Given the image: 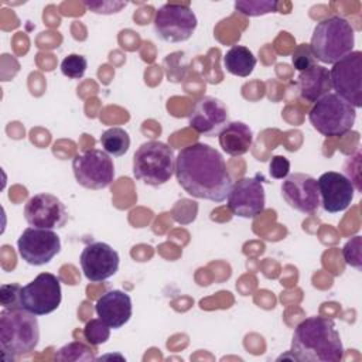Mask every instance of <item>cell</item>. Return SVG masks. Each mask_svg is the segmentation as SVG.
<instances>
[{"mask_svg": "<svg viewBox=\"0 0 362 362\" xmlns=\"http://www.w3.org/2000/svg\"><path fill=\"white\" fill-rule=\"evenodd\" d=\"M174 174L188 195L212 202L225 201L232 187L222 154L204 143H194L180 150Z\"/></svg>", "mask_w": 362, "mask_h": 362, "instance_id": "cell-1", "label": "cell"}, {"mask_svg": "<svg viewBox=\"0 0 362 362\" xmlns=\"http://www.w3.org/2000/svg\"><path fill=\"white\" fill-rule=\"evenodd\" d=\"M290 352L301 362H339L344 346L335 322L327 317H308L297 324Z\"/></svg>", "mask_w": 362, "mask_h": 362, "instance_id": "cell-2", "label": "cell"}, {"mask_svg": "<svg viewBox=\"0 0 362 362\" xmlns=\"http://www.w3.org/2000/svg\"><path fill=\"white\" fill-rule=\"evenodd\" d=\"M40 341L37 315L21 308H4L0 313V348L3 359L31 354Z\"/></svg>", "mask_w": 362, "mask_h": 362, "instance_id": "cell-3", "label": "cell"}, {"mask_svg": "<svg viewBox=\"0 0 362 362\" xmlns=\"http://www.w3.org/2000/svg\"><path fill=\"white\" fill-rule=\"evenodd\" d=\"M355 31L348 20L332 16L321 20L311 35L310 48L314 58L322 64H335L352 52Z\"/></svg>", "mask_w": 362, "mask_h": 362, "instance_id": "cell-4", "label": "cell"}, {"mask_svg": "<svg viewBox=\"0 0 362 362\" xmlns=\"http://www.w3.org/2000/svg\"><path fill=\"white\" fill-rule=\"evenodd\" d=\"M175 171L173 148L157 140L143 143L133 156V175L136 180L150 185H164Z\"/></svg>", "mask_w": 362, "mask_h": 362, "instance_id": "cell-5", "label": "cell"}, {"mask_svg": "<svg viewBox=\"0 0 362 362\" xmlns=\"http://www.w3.org/2000/svg\"><path fill=\"white\" fill-rule=\"evenodd\" d=\"M355 119V107L332 92L314 102L308 113L311 126L325 137L344 136L352 129Z\"/></svg>", "mask_w": 362, "mask_h": 362, "instance_id": "cell-6", "label": "cell"}, {"mask_svg": "<svg viewBox=\"0 0 362 362\" xmlns=\"http://www.w3.org/2000/svg\"><path fill=\"white\" fill-rule=\"evenodd\" d=\"M156 35L165 42H182L192 37L198 20L189 3H165L154 16Z\"/></svg>", "mask_w": 362, "mask_h": 362, "instance_id": "cell-7", "label": "cell"}, {"mask_svg": "<svg viewBox=\"0 0 362 362\" xmlns=\"http://www.w3.org/2000/svg\"><path fill=\"white\" fill-rule=\"evenodd\" d=\"M74 175L88 189L107 188L115 178V165L107 153L99 148L78 153L72 160Z\"/></svg>", "mask_w": 362, "mask_h": 362, "instance_id": "cell-8", "label": "cell"}, {"mask_svg": "<svg viewBox=\"0 0 362 362\" xmlns=\"http://www.w3.org/2000/svg\"><path fill=\"white\" fill-rule=\"evenodd\" d=\"M331 88L341 99L352 107L362 106V52L352 51L338 62L332 64L329 71Z\"/></svg>", "mask_w": 362, "mask_h": 362, "instance_id": "cell-9", "label": "cell"}, {"mask_svg": "<svg viewBox=\"0 0 362 362\" xmlns=\"http://www.w3.org/2000/svg\"><path fill=\"white\" fill-rule=\"evenodd\" d=\"M62 300L61 281L52 273H40L34 280L21 287V308L35 314L47 315L55 311Z\"/></svg>", "mask_w": 362, "mask_h": 362, "instance_id": "cell-10", "label": "cell"}, {"mask_svg": "<svg viewBox=\"0 0 362 362\" xmlns=\"http://www.w3.org/2000/svg\"><path fill=\"white\" fill-rule=\"evenodd\" d=\"M20 257L31 266H42L61 250V239L52 229L27 228L17 240Z\"/></svg>", "mask_w": 362, "mask_h": 362, "instance_id": "cell-11", "label": "cell"}, {"mask_svg": "<svg viewBox=\"0 0 362 362\" xmlns=\"http://www.w3.org/2000/svg\"><path fill=\"white\" fill-rule=\"evenodd\" d=\"M229 211L240 218H255L264 211L266 195L263 178L260 174L255 177H243L232 184L226 197Z\"/></svg>", "mask_w": 362, "mask_h": 362, "instance_id": "cell-12", "label": "cell"}, {"mask_svg": "<svg viewBox=\"0 0 362 362\" xmlns=\"http://www.w3.org/2000/svg\"><path fill=\"white\" fill-rule=\"evenodd\" d=\"M280 189L286 204L301 214H314L321 205L317 180L308 174H288L283 180Z\"/></svg>", "mask_w": 362, "mask_h": 362, "instance_id": "cell-13", "label": "cell"}, {"mask_svg": "<svg viewBox=\"0 0 362 362\" xmlns=\"http://www.w3.org/2000/svg\"><path fill=\"white\" fill-rule=\"evenodd\" d=\"M24 218L33 228H62L68 221V212L59 198L52 194L40 192L24 205Z\"/></svg>", "mask_w": 362, "mask_h": 362, "instance_id": "cell-14", "label": "cell"}, {"mask_svg": "<svg viewBox=\"0 0 362 362\" xmlns=\"http://www.w3.org/2000/svg\"><path fill=\"white\" fill-rule=\"evenodd\" d=\"M119 253L105 242H92L82 249L79 263L85 277L92 283H100L116 274Z\"/></svg>", "mask_w": 362, "mask_h": 362, "instance_id": "cell-15", "label": "cell"}, {"mask_svg": "<svg viewBox=\"0 0 362 362\" xmlns=\"http://www.w3.org/2000/svg\"><path fill=\"white\" fill-rule=\"evenodd\" d=\"M318 194H320V204L322 205L324 211L329 214H337L345 211L355 194V187L352 181L337 171H327L320 175L317 180Z\"/></svg>", "mask_w": 362, "mask_h": 362, "instance_id": "cell-16", "label": "cell"}, {"mask_svg": "<svg viewBox=\"0 0 362 362\" xmlns=\"http://www.w3.org/2000/svg\"><path fill=\"white\" fill-rule=\"evenodd\" d=\"M189 126L199 134L212 137L218 136L229 122L226 106L214 96H204L195 102L189 113Z\"/></svg>", "mask_w": 362, "mask_h": 362, "instance_id": "cell-17", "label": "cell"}, {"mask_svg": "<svg viewBox=\"0 0 362 362\" xmlns=\"http://www.w3.org/2000/svg\"><path fill=\"white\" fill-rule=\"evenodd\" d=\"M95 311L106 325L113 329H119L132 317V298L126 291L107 290L98 298Z\"/></svg>", "mask_w": 362, "mask_h": 362, "instance_id": "cell-18", "label": "cell"}, {"mask_svg": "<svg viewBox=\"0 0 362 362\" xmlns=\"http://www.w3.org/2000/svg\"><path fill=\"white\" fill-rule=\"evenodd\" d=\"M297 86L300 96L307 102H317L331 90V79L328 68L322 65H313L301 71L297 76Z\"/></svg>", "mask_w": 362, "mask_h": 362, "instance_id": "cell-19", "label": "cell"}, {"mask_svg": "<svg viewBox=\"0 0 362 362\" xmlns=\"http://www.w3.org/2000/svg\"><path fill=\"white\" fill-rule=\"evenodd\" d=\"M218 141L226 154L239 157L246 154L252 147L253 133L243 122H228L219 132Z\"/></svg>", "mask_w": 362, "mask_h": 362, "instance_id": "cell-20", "label": "cell"}, {"mask_svg": "<svg viewBox=\"0 0 362 362\" xmlns=\"http://www.w3.org/2000/svg\"><path fill=\"white\" fill-rule=\"evenodd\" d=\"M225 69L236 76H249L256 66V57L245 45H233L223 55Z\"/></svg>", "mask_w": 362, "mask_h": 362, "instance_id": "cell-21", "label": "cell"}, {"mask_svg": "<svg viewBox=\"0 0 362 362\" xmlns=\"http://www.w3.org/2000/svg\"><path fill=\"white\" fill-rule=\"evenodd\" d=\"M102 150L113 157H122L130 147V136L122 127H110L105 130L99 139Z\"/></svg>", "mask_w": 362, "mask_h": 362, "instance_id": "cell-22", "label": "cell"}, {"mask_svg": "<svg viewBox=\"0 0 362 362\" xmlns=\"http://www.w3.org/2000/svg\"><path fill=\"white\" fill-rule=\"evenodd\" d=\"M235 10L247 17H259L269 13H277L279 1L272 0H239L235 1Z\"/></svg>", "mask_w": 362, "mask_h": 362, "instance_id": "cell-23", "label": "cell"}, {"mask_svg": "<svg viewBox=\"0 0 362 362\" xmlns=\"http://www.w3.org/2000/svg\"><path fill=\"white\" fill-rule=\"evenodd\" d=\"M57 361H95L93 349L83 342H69L64 345L55 355Z\"/></svg>", "mask_w": 362, "mask_h": 362, "instance_id": "cell-24", "label": "cell"}, {"mask_svg": "<svg viewBox=\"0 0 362 362\" xmlns=\"http://www.w3.org/2000/svg\"><path fill=\"white\" fill-rule=\"evenodd\" d=\"M110 337V327L106 325L100 318H93L86 322L83 328V338L92 345L105 344Z\"/></svg>", "mask_w": 362, "mask_h": 362, "instance_id": "cell-25", "label": "cell"}, {"mask_svg": "<svg viewBox=\"0 0 362 362\" xmlns=\"http://www.w3.org/2000/svg\"><path fill=\"white\" fill-rule=\"evenodd\" d=\"M88 68V61L83 55L69 54L61 62V72L69 79H81Z\"/></svg>", "mask_w": 362, "mask_h": 362, "instance_id": "cell-26", "label": "cell"}, {"mask_svg": "<svg viewBox=\"0 0 362 362\" xmlns=\"http://www.w3.org/2000/svg\"><path fill=\"white\" fill-rule=\"evenodd\" d=\"M361 247H362V240L361 236H354L351 238L342 247V256L346 264L351 267H355L358 270L362 269V256H361Z\"/></svg>", "mask_w": 362, "mask_h": 362, "instance_id": "cell-27", "label": "cell"}, {"mask_svg": "<svg viewBox=\"0 0 362 362\" xmlns=\"http://www.w3.org/2000/svg\"><path fill=\"white\" fill-rule=\"evenodd\" d=\"M315 61L310 44H300L291 54V64L300 72L315 65Z\"/></svg>", "mask_w": 362, "mask_h": 362, "instance_id": "cell-28", "label": "cell"}, {"mask_svg": "<svg viewBox=\"0 0 362 362\" xmlns=\"http://www.w3.org/2000/svg\"><path fill=\"white\" fill-rule=\"evenodd\" d=\"M21 286L17 283L1 284L0 287V303L4 308H16L20 305Z\"/></svg>", "mask_w": 362, "mask_h": 362, "instance_id": "cell-29", "label": "cell"}, {"mask_svg": "<svg viewBox=\"0 0 362 362\" xmlns=\"http://www.w3.org/2000/svg\"><path fill=\"white\" fill-rule=\"evenodd\" d=\"M127 3L117 0H102V1H85L86 8L96 14H113L126 7Z\"/></svg>", "mask_w": 362, "mask_h": 362, "instance_id": "cell-30", "label": "cell"}, {"mask_svg": "<svg viewBox=\"0 0 362 362\" xmlns=\"http://www.w3.org/2000/svg\"><path fill=\"white\" fill-rule=\"evenodd\" d=\"M290 171V161L284 156H273L269 164V174L276 180H284Z\"/></svg>", "mask_w": 362, "mask_h": 362, "instance_id": "cell-31", "label": "cell"}]
</instances>
